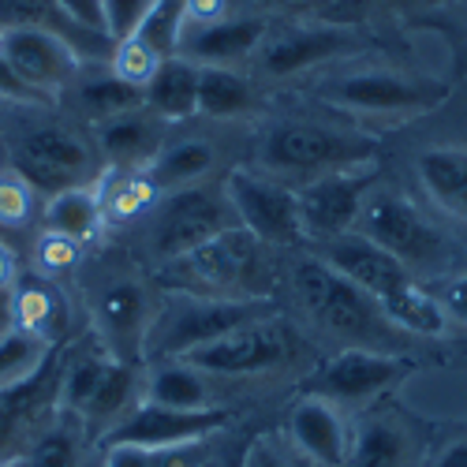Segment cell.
Returning <instances> with one entry per match:
<instances>
[{"label": "cell", "mask_w": 467, "mask_h": 467, "mask_svg": "<svg viewBox=\"0 0 467 467\" xmlns=\"http://www.w3.org/2000/svg\"><path fill=\"white\" fill-rule=\"evenodd\" d=\"M269 318L265 299H213V296H176L161 315L150 318L146 356L153 359H183L194 348L213 344L217 337L240 329L247 322Z\"/></svg>", "instance_id": "1"}, {"label": "cell", "mask_w": 467, "mask_h": 467, "mask_svg": "<svg viewBox=\"0 0 467 467\" xmlns=\"http://www.w3.org/2000/svg\"><path fill=\"white\" fill-rule=\"evenodd\" d=\"M258 161L274 176H326L370 169L378 161V142L322 124H277L265 131Z\"/></svg>", "instance_id": "2"}, {"label": "cell", "mask_w": 467, "mask_h": 467, "mask_svg": "<svg viewBox=\"0 0 467 467\" xmlns=\"http://www.w3.org/2000/svg\"><path fill=\"white\" fill-rule=\"evenodd\" d=\"M318 98L329 101L333 109L356 112V116H422L438 109L449 98V87L438 79H422V75H404L389 67H370V71H348L337 79H326L318 87Z\"/></svg>", "instance_id": "3"}, {"label": "cell", "mask_w": 467, "mask_h": 467, "mask_svg": "<svg viewBox=\"0 0 467 467\" xmlns=\"http://www.w3.org/2000/svg\"><path fill=\"white\" fill-rule=\"evenodd\" d=\"M258 265V240L247 228H228L221 236L199 244L176 262H165V281L180 296H213V299H251L247 285Z\"/></svg>", "instance_id": "4"}, {"label": "cell", "mask_w": 467, "mask_h": 467, "mask_svg": "<svg viewBox=\"0 0 467 467\" xmlns=\"http://www.w3.org/2000/svg\"><path fill=\"white\" fill-rule=\"evenodd\" d=\"M356 232H363L367 240L393 254L411 277L441 269L445 262L441 232L419 213L415 202H408L397 191H370L359 210Z\"/></svg>", "instance_id": "5"}, {"label": "cell", "mask_w": 467, "mask_h": 467, "mask_svg": "<svg viewBox=\"0 0 467 467\" xmlns=\"http://www.w3.org/2000/svg\"><path fill=\"white\" fill-rule=\"evenodd\" d=\"M228 228H236V213H232L224 199V187L194 183L165 194L158 202V217H153V228H150V247L161 262H176Z\"/></svg>", "instance_id": "6"}, {"label": "cell", "mask_w": 467, "mask_h": 467, "mask_svg": "<svg viewBox=\"0 0 467 467\" xmlns=\"http://www.w3.org/2000/svg\"><path fill=\"white\" fill-rule=\"evenodd\" d=\"M296 288H299V299L306 303L310 315H315L329 333H337L344 340H356L352 348H370L367 340L385 322L381 306L363 288H356L348 277H340L337 269H329L322 258L303 262L296 269Z\"/></svg>", "instance_id": "7"}, {"label": "cell", "mask_w": 467, "mask_h": 467, "mask_svg": "<svg viewBox=\"0 0 467 467\" xmlns=\"http://www.w3.org/2000/svg\"><path fill=\"white\" fill-rule=\"evenodd\" d=\"M12 169L37 191V194H57L64 187L94 183L98 176V158L94 146L79 139L67 128H34L12 146Z\"/></svg>", "instance_id": "8"}, {"label": "cell", "mask_w": 467, "mask_h": 467, "mask_svg": "<svg viewBox=\"0 0 467 467\" xmlns=\"http://www.w3.org/2000/svg\"><path fill=\"white\" fill-rule=\"evenodd\" d=\"M292 352H296V333L269 315V318L247 322L240 329L217 337L213 344L194 348L183 359L194 370H202L206 378H240V374L274 370L285 359H292Z\"/></svg>", "instance_id": "9"}, {"label": "cell", "mask_w": 467, "mask_h": 467, "mask_svg": "<svg viewBox=\"0 0 467 467\" xmlns=\"http://www.w3.org/2000/svg\"><path fill=\"white\" fill-rule=\"evenodd\" d=\"M224 199L236 213V224L247 228L258 244H299L303 224H299V199L296 191L281 180L251 172V169H232L224 180Z\"/></svg>", "instance_id": "10"}, {"label": "cell", "mask_w": 467, "mask_h": 467, "mask_svg": "<svg viewBox=\"0 0 467 467\" xmlns=\"http://www.w3.org/2000/svg\"><path fill=\"white\" fill-rule=\"evenodd\" d=\"M232 422L224 408H199V411H176L139 400L120 422L105 431V445H139V449H180V445H206Z\"/></svg>", "instance_id": "11"}, {"label": "cell", "mask_w": 467, "mask_h": 467, "mask_svg": "<svg viewBox=\"0 0 467 467\" xmlns=\"http://www.w3.org/2000/svg\"><path fill=\"white\" fill-rule=\"evenodd\" d=\"M0 57L46 101H53L60 90H67L79 79V67H83V53L75 49L67 37L42 30V26H5L0 30Z\"/></svg>", "instance_id": "12"}, {"label": "cell", "mask_w": 467, "mask_h": 467, "mask_svg": "<svg viewBox=\"0 0 467 467\" xmlns=\"http://www.w3.org/2000/svg\"><path fill=\"white\" fill-rule=\"evenodd\" d=\"M370 187H374V172L370 169H348V172L315 176L303 191H296L303 240L326 244L333 236L352 232Z\"/></svg>", "instance_id": "13"}, {"label": "cell", "mask_w": 467, "mask_h": 467, "mask_svg": "<svg viewBox=\"0 0 467 467\" xmlns=\"http://www.w3.org/2000/svg\"><path fill=\"white\" fill-rule=\"evenodd\" d=\"M408 367H411L408 359H400L397 352H385V348H344L318 370L310 393H318L340 408L363 404L385 393V389H393L408 374Z\"/></svg>", "instance_id": "14"}, {"label": "cell", "mask_w": 467, "mask_h": 467, "mask_svg": "<svg viewBox=\"0 0 467 467\" xmlns=\"http://www.w3.org/2000/svg\"><path fill=\"white\" fill-rule=\"evenodd\" d=\"M356 441V426L348 422L344 408L318 397V393H306L292 404L288 411V445L310 460L315 467H344L348 452H352Z\"/></svg>", "instance_id": "15"}, {"label": "cell", "mask_w": 467, "mask_h": 467, "mask_svg": "<svg viewBox=\"0 0 467 467\" xmlns=\"http://www.w3.org/2000/svg\"><path fill=\"white\" fill-rule=\"evenodd\" d=\"M318 247H322V262L329 269H337L340 277H348L356 288H363L374 303L389 299L393 292H400L404 285L415 281L393 254L381 251L374 240H367L356 228L344 232V236H333V240L318 244Z\"/></svg>", "instance_id": "16"}, {"label": "cell", "mask_w": 467, "mask_h": 467, "mask_svg": "<svg viewBox=\"0 0 467 467\" xmlns=\"http://www.w3.org/2000/svg\"><path fill=\"white\" fill-rule=\"evenodd\" d=\"M344 49H352V34L340 26H299V30H285L274 37H262L258 46V67L269 79H292L299 71H310L333 57H340Z\"/></svg>", "instance_id": "17"}, {"label": "cell", "mask_w": 467, "mask_h": 467, "mask_svg": "<svg viewBox=\"0 0 467 467\" xmlns=\"http://www.w3.org/2000/svg\"><path fill=\"white\" fill-rule=\"evenodd\" d=\"M265 37L262 19H217L206 26H187L180 34V53L183 60L199 64V67H236L251 53H258Z\"/></svg>", "instance_id": "18"}, {"label": "cell", "mask_w": 467, "mask_h": 467, "mask_svg": "<svg viewBox=\"0 0 467 467\" xmlns=\"http://www.w3.org/2000/svg\"><path fill=\"white\" fill-rule=\"evenodd\" d=\"M94 322L101 329V344L112 359H120L128 348H142L146 329H150V306H146L142 285L131 277L109 281L98 296Z\"/></svg>", "instance_id": "19"}, {"label": "cell", "mask_w": 467, "mask_h": 467, "mask_svg": "<svg viewBox=\"0 0 467 467\" xmlns=\"http://www.w3.org/2000/svg\"><path fill=\"white\" fill-rule=\"evenodd\" d=\"M161 131L153 124L146 109L112 116V120L98 124V150L112 165V172H142L161 150Z\"/></svg>", "instance_id": "20"}, {"label": "cell", "mask_w": 467, "mask_h": 467, "mask_svg": "<svg viewBox=\"0 0 467 467\" xmlns=\"http://www.w3.org/2000/svg\"><path fill=\"white\" fill-rule=\"evenodd\" d=\"M419 183L441 213L467 221V150L463 146H431L415 161Z\"/></svg>", "instance_id": "21"}, {"label": "cell", "mask_w": 467, "mask_h": 467, "mask_svg": "<svg viewBox=\"0 0 467 467\" xmlns=\"http://www.w3.org/2000/svg\"><path fill=\"white\" fill-rule=\"evenodd\" d=\"M142 109L158 120H187L199 112V64L169 57L142 87Z\"/></svg>", "instance_id": "22"}, {"label": "cell", "mask_w": 467, "mask_h": 467, "mask_svg": "<svg viewBox=\"0 0 467 467\" xmlns=\"http://www.w3.org/2000/svg\"><path fill=\"white\" fill-rule=\"evenodd\" d=\"M42 224L46 232L67 236L75 244H90L101 224H105V206H101V183H79V187H64L57 194H49L42 206Z\"/></svg>", "instance_id": "23"}, {"label": "cell", "mask_w": 467, "mask_h": 467, "mask_svg": "<svg viewBox=\"0 0 467 467\" xmlns=\"http://www.w3.org/2000/svg\"><path fill=\"white\" fill-rule=\"evenodd\" d=\"M5 26H42V30H53V34L67 37L83 57H112L109 37L79 30L60 12L57 0H0V30Z\"/></svg>", "instance_id": "24"}, {"label": "cell", "mask_w": 467, "mask_h": 467, "mask_svg": "<svg viewBox=\"0 0 467 467\" xmlns=\"http://www.w3.org/2000/svg\"><path fill=\"white\" fill-rule=\"evenodd\" d=\"M142 400L158 408H176V411H199V408H210V385H206V374L194 370L187 359H161L146 374Z\"/></svg>", "instance_id": "25"}, {"label": "cell", "mask_w": 467, "mask_h": 467, "mask_svg": "<svg viewBox=\"0 0 467 467\" xmlns=\"http://www.w3.org/2000/svg\"><path fill=\"white\" fill-rule=\"evenodd\" d=\"M12 318L16 329L53 344L64 329V299L57 285L49 277H19V285L12 288Z\"/></svg>", "instance_id": "26"}, {"label": "cell", "mask_w": 467, "mask_h": 467, "mask_svg": "<svg viewBox=\"0 0 467 467\" xmlns=\"http://www.w3.org/2000/svg\"><path fill=\"white\" fill-rule=\"evenodd\" d=\"M139 400H142V393H139L135 367L128 359H112L109 370H105V378H101V385H98V393L90 397V404H87V411L79 419V426H83V431H94V434H105Z\"/></svg>", "instance_id": "27"}, {"label": "cell", "mask_w": 467, "mask_h": 467, "mask_svg": "<svg viewBox=\"0 0 467 467\" xmlns=\"http://www.w3.org/2000/svg\"><path fill=\"white\" fill-rule=\"evenodd\" d=\"M210 169H213V146L202 139H183V142L161 146L158 158L146 165V176L161 194H172V191L202 183Z\"/></svg>", "instance_id": "28"}, {"label": "cell", "mask_w": 467, "mask_h": 467, "mask_svg": "<svg viewBox=\"0 0 467 467\" xmlns=\"http://www.w3.org/2000/svg\"><path fill=\"white\" fill-rule=\"evenodd\" d=\"M378 306H381V318L389 326H397L404 333H415V337H441L449 329V318H445L438 296L419 288L415 281L404 285L400 292H393L389 299H381Z\"/></svg>", "instance_id": "29"}, {"label": "cell", "mask_w": 467, "mask_h": 467, "mask_svg": "<svg viewBox=\"0 0 467 467\" xmlns=\"http://www.w3.org/2000/svg\"><path fill=\"white\" fill-rule=\"evenodd\" d=\"M254 109V87L236 67H199V112L213 120H236Z\"/></svg>", "instance_id": "30"}, {"label": "cell", "mask_w": 467, "mask_h": 467, "mask_svg": "<svg viewBox=\"0 0 467 467\" xmlns=\"http://www.w3.org/2000/svg\"><path fill=\"white\" fill-rule=\"evenodd\" d=\"M49 356H53V344L42 337H30L23 329L0 337V393L23 389L34 378H42L49 370Z\"/></svg>", "instance_id": "31"}, {"label": "cell", "mask_w": 467, "mask_h": 467, "mask_svg": "<svg viewBox=\"0 0 467 467\" xmlns=\"http://www.w3.org/2000/svg\"><path fill=\"white\" fill-rule=\"evenodd\" d=\"M109 363H112V356L105 352V348H101V352L94 348V352H83L79 359H71L64 367V374L57 381V408H60V415H71L75 422L83 419V411H87L90 397L98 393V385H101Z\"/></svg>", "instance_id": "32"}, {"label": "cell", "mask_w": 467, "mask_h": 467, "mask_svg": "<svg viewBox=\"0 0 467 467\" xmlns=\"http://www.w3.org/2000/svg\"><path fill=\"white\" fill-rule=\"evenodd\" d=\"M42 378H34L23 389H8V393H0V463H8V460L23 456L30 449L26 445V431H30V422L37 415V397H42L37 389H42Z\"/></svg>", "instance_id": "33"}, {"label": "cell", "mask_w": 467, "mask_h": 467, "mask_svg": "<svg viewBox=\"0 0 467 467\" xmlns=\"http://www.w3.org/2000/svg\"><path fill=\"white\" fill-rule=\"evenodd\" d=\"M404 456H408V438L393 422L370 419L356 426V441L344 467H404Z\"/></svg>", "instance_id": "34"}, {"label": "cell", "mask_w": 467, "mask_h": 467, "mask_svg": "<svg viewBox=\"0 0 467 467\" xmlns=\"http://www.w3.org/2000/svg\"><path fill=\"white\" fill-rule=\"evenodd\" d=\"M158 187L150 183L146 169L142 172H116L112 183H101V206H105V224L109 221H135L146 210L158 206Z\"/></svg>", "instance_id": "35"}, {"label": "cell", "mask_w": 467, "mask_h": 467, "mask_svg": "<svg viewBox=\"0 0 467 467\" xmlns=\"http://www.w3.org/2000/svg\"><path fill=\"white\" fill-rule=\"evenodd\" d=\"M79 101L98 124H105V120H112V116L142 109V90L124 83V79H116V75L109 71V75H101V79H90V83L79 87Z\"/></svg>", "instance_id": "36"}, {"label": "cell", "mask_w": 467, "mask_h": 467, "mask_svg": "<svg viewBox=\"0 0 467 467\" xmlns=\"http://www.w3.org/2000/svg\"><path fill=\"white\" fill-rule=\"evenodd\" d=\"M42 217L37 191L8 165L0 169V232H23Z\"/></svg>", "instance_id": "37"}, {"label": "cell", "mask_w": 467, "mask_h": 467, "mask_svg": "<svg viewBox=\"0 0 467 467\" xmlns=\"http://www.w3.org/2000/svg\"><path fill=\"white\" fill-rule=\"evenodd\" d=\"M101 467H202V445H180V449L105 445Z\"/></svg>", "instance_id": "38"}, {"label": "cell", "mask_w": 467, "mask_h": 467, "mask_svg": "<svg viewBox=\"0 0 467 467\" xmlns=\"http://www.w3.org/2000/svg\"><path fill=\"white\" fill-rule=\"evenodd\" d=\"M26 467H83V445L75 426H49L26 449Z\"/></svg>", "instance_id": "39"}, {"label": "cell", "mask_w": 467, "mask_h": 467, "mask_svg": "<svg viewBox=\"0 0 467 467\" xmlns=\"http://www.w3.org/2000/svg\"><path fill=\"white\" fill-rule=\"evenodd\" d=\"M109 64H112V75H116V79H124V83H131V87L142 90V87L150 83V75L158 71L161 53L153 49L146 37L128 34V37H120V42H112V57H109Z\"/></svg>", "instance_id": "40"}, {"label": "cell", "mask_w": 467, "mask_h": 467, "mask_svg": "<svg viewBox=\"0 0 467 467\" xmlns=\"http://www.w3.org/2000/svg\"><path fill=\"white\" fill-rule=\"evenodd\" d=\"M79 244L67 240V236H57V232H42V240H37L34 247V262H37V274L42 277H60L67 274V269H75V262H79Z\"/></svg>", "instance_id": "41"}, {"label": "cell", "mask_w": 467, "mask_h": 467, "mask_svg": "<svg viewBox=\"0 0 467 467\" xmlns=\"http://www.w3.org/2000/svg\"><path fill=\"white\" fill-rule=\"evenodd\" d=\"M105 8V34L112 37V42H120V37L135 34L146 16L158 8V0H101Z\"/></svg>", "instance_id": "42"}, {"label": "cell", "mask_w": 467, "mask_h": 467, "mask_svg": "<svg viewBox=\"0 0 467 467\" xmlns=\"http://www.w3.org/2000/svg\"><path fill=\"white\" fill-rule=\"evenodd\" d=\"M236 467H292V460H288V452H285L274 438L262 434V438H251V441L244 445Z\"/></svg>", "instance_id": "43"}, {"label": "cell", "mask_w": 467, "mask_h": 467, "mask_svg": "<svg viewBox=\"0 0 467 467\" xmlns=\"http://www.w3.org/2000/svg\"><path fill=\"white\" fill-rule=\"evenodd\" d=\"M60 12L79 26L87 34H98V37H109L105 34V8H101V0H57ZM112 42V37H109Z\"/></svg>", "instance_id": "44"}, {"label": "cell", "mask_w": 467, "mask_h": 467, "mask_svg": "<svg viewBox=\"0 0 467 467\" xmlns=\"http://www.w3.org/2000/svg\"><path fill=\"white\" fill-rule=\"evenodd\" d=\"M0 101H12V105H49L42 94H34V90L19 79L5 57H0Z\"/></svg>", "instance_id": "45"}, {"label": "cell", "mask_w": 467, "mask_h": 467, "mask_svg": "<svg viewBox=\"0 0 467 467\" xmlns=\"http://www.w3.org/2000/svg\"><path fill=\"white\" fill-rule=\"evenodd\" d=\"M438 303H441V310H445L449 326H452V322H456V326H467V274L445 281L441 292H438Z\"/></svg>", "instance_id": "46"}, {"label": "cell", "mask_w": 467, "mask_h": 467, "mask_svg": "<svg viewBox=\"0 0 467 467\" xmlns=\"http://www.w3.org/2000/svg\"><path fill=\"white\" fill-rule=\"evenodd\" d=\"M224 8H228V0H180V23H183V30L206 26V23L224 19Z\"/></svg>", "instance_id": "47"}, {"label": "cell", "mask_w": 467, "mask_h": 467, "mask_svg": "<svg viewBox=\"0 0 467 467\" xmlns=\"http://www.w3.org/2000/svg\"><path fill=\"white\" fill-rule=\"evenodd\" d=\"M19 258H16V251L0 240V292H12L16 285H19Z\"/></svg>", "instance_id": "48"}, {"label": "cell", "mask_w": 467, "mask_h": 467, "mask_svg": "<svg viewBox=\"0 0 467 467\" xmlns=\"http://www.w3.org/2000/svg\"><path fill=\"white\" fill-rule=\"evenodd\" d=\"M431 467H467V438L449 441V445L431 460Z\"/></svg>", "instance_id": "49"}, {"label": "cell", "mask_w": 467, "mask_h": 467, "mask_svg": "<svg viewBox=\"0 0 467 467\" xmlns=\"http://www.w3.org/2000/svg\"><path fill=\"white\" fill-rule=\"evenodd\" d=\"M16 329V318H12V292H0V337H8Z\"/></svg>", "instance_id": "50"}, {"label": "cell", "mask_w": 467, "mask_h": 467, "mask_svg": "<svg viewBox=\"0 0 467 467\" xmlns=\"http://www.w3.org/2000/svg\"><path fill=\"white\" fill-rule=\"evenodd\" d=\"M262 5H281V8H303V5H315V0H262Z\"/></svg>", "instance_id": "51"}, {"label": "cell", "mask_w": 467, "mask_h": 467, "mask_svg": "<svg viewBox=\"0 0 467 467\" xmlns=\"http://www.w3.org/2000/svg\"><path fill=\"white\" fill-rule=\"evenodd\" d=\"M0 467H26V452H23V456H16V460H8V463H0Z\"/></svg>", "instance_id": "52"}, {"label": "cell", "mask_w": 467, "mask_h": 467, "mask_svg": "<svg viewBox=\"0 0 467 467\" xmlns=\"http://www.w3.org/2000/svg\"><path fill=\"white\" fill-rule=\"evenodd\" d=\"M337 5H348V8H356V5H374V0H337Z\"/></svg>", "instance_id": "53"}]
</instances>
